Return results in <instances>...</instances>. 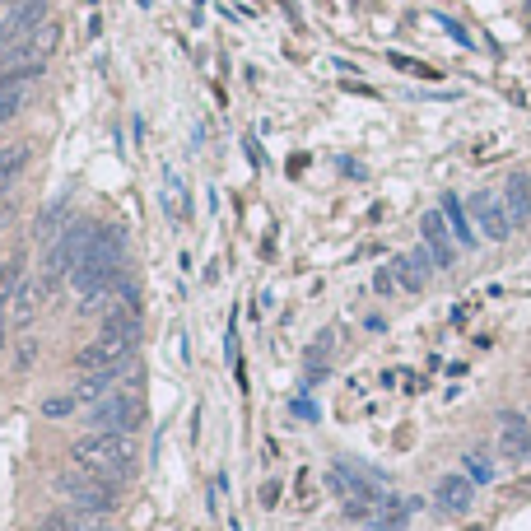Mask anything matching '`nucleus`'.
<instances>
[{
    "label": "nucleus",
    "instance_id": "nucleus-1",
    "mask_svg": "<svg viewBox=\"0 0 531 531\" xmlns=\"http://www.w3.org/2000/svg\"><path fill=\"white\" fill-rule=\"evenodd\" d=\"M75 466L89 471V476H103V480H122L131 476V466H136V448H131V438L126 434H89L80 438L75 448H70Z\"/></svg>",
    "mask_w": 531,
    "mask_h": 531
},
{
    "label": "nucleus",
    "instance_id": "nucleus-2",
    "mask_svg": "<svg viewBox=\"0 0 531 531\" xmlns=\"http://www.w3.org/2000/svg\"><path fill=\"white\" fill-rule=\"evenodd\" d=\"M117 280H122V233H117V229H98V243L89 247V257L70 271V285L89 299V294L112 289Z\"/></svg>",
    "mask_w": 531,
    "mask_h": 531
},
{
    "label": "nucleus",
    "instance_id": "nucleus-3",
    "mask_svg": "<svg viewBox=\"0 0 531 531\" xmlns=\"http://www.w3.org/2000/svg\"><path fill=\"white\" fill-rule=\"evenodd\" d=\"M98 243V224H89V219H80V224H70L61 238H56L52 257H47V271H42V294H52L56 280L66 271H75L84 257H89V247Z\"/></svg>",
    "mask_w": 531,
    "mask_h": 531
},
{
    "label": "nucleus",
    "instance_id": "nucleus-4",
    "mask_svg": "<svg viewBox=\"0 0 531 531\" xmlns=\"http://www.w3.org/2000/svg\"><path fill=\"white\" fill-rule=\"evenodd\" d=\"M56 494L66 499L70 508H80V513H112L117 508V490H112V480L103 476H89V471H70V476L56 480Z\"/></svg>",
    "mask_w": 531,
    "mask_h": 531
},
{
    "label": "nucleus",
    "instance_id": "nucleus-5",
    "mask_svg": "<svg viewBox=\"0 0 531 531\" xmlns=\"http://www.w3.org/2000/svg\"><path fill=\"white\" fill-rule=\"evenodd\" d=\"M136 341H140L136 331H103L98 341H89L80 354H75V364H80V373H112V368H126Z\"/></svg>",
    "mask_w": 531,
    "mask_h": 531
},
{
    "label": "nucleus",
    "instance_id": "nucleus-6",
    "mask_svg": "<svg viewBox=\"0 0 531 531\" xmlns=\"http://www.w3.org/2000/svg\"><path fill=\"white\" fill-rule=\"evenodd\" d=\"M89 420H94L98 434H136L140 420H145V401H140L136 392H117L108 396V401H98L94 410H89Z\"/></svg>",
    "mask_w": 531,
    "mask_h": 531
},
{
    "label": "nucleus",
    "instance_id": "nucleus-7",
    "mask_svg": "<svg viewBox=\"0 0 531 531\" xmlns=\"http://www.w3.org/2000/svg\"><path fill=\"white\" fill-rule=\"evenodd\" d=\"M471 219H476V233L494 238V243H504L508 233H513V219L504 210V196H494V191H476L471 196Z\"/></svg>",
    "mask_w": 531,
    "mask_h": 531
},
{
    "label": "nucleus",
    "instance_id": "nucleus-8",
    "mask_svg": "<svg viewBox=\"0 0 531 531\" xmlns=\"http://www.w3.org/2000/svg\"><path fill=\"white\" fill-rule=\"evenodd\" d=\"M47 5H52V0H14L10 14H5V24H0V47L33 38V28L47 19Z\"/></svg>",
    "mask_w": 531,
    "mask_h": 531
},
{
    "label": "nucleus",
    "instance_id": "nucleus-9",
    "mask_svg": "<svg viewBox=\"0 0 531 531\" xmlns=\"http://www.w3.org/2000/svg\"><path fill=\"white\" fill-rule=\"evenodd\" d=\"M420 233H424V247L434 252L438 266H452V261H457V238H452L443 210H429V215L420 219Z\"/></svg>",
    "mask_w": 531,
    "mask_h": 531
},
{
    "label": "nucleus",
    "instance_id": "nucleus-10",
    "mask_svg": "<svg viewBox=\"0 0 531 531\" xmlns=\"http://www.w3.org/2000/svg\"><path fill=\"white\" fill-rule=\"evenodd\" d=\"M499 452L513 457V462L531 457V420H527V415H518V410L499 415Z\"/></svg>",
    "mask_w": 531,
    "mask_h": 531
},
{
    "label": "nucleus",
    "instance_id": "nucleus-11",
    "mask_svg": "<svg viewBox=\"0 0 531 531\" xmlns=\"http://www.w3.org/2000/svg\"><path fill=\"white\" fill-rule=\"evenodd\" d=\"M504 210L508 219H513V229H522V224H531V177L527 173H513L504 187Z\"/></svg>",
    "mask_w": 531,
    "mask_h": 531
},
{
    "label": "nucleus",
    "instance_id": "nucleus-12",
    "mask_svg": "<svg viewBox=\"0 0 531 531\" xmlns=\"http://www.w3.org/2000/svg\"><path fill=\"white\" fill-rule=\"evenodd\" d=\"M434 504H438V513H466L471 508V480L466 476H448V480H438V490H434Z\"/></svg>",
    "mask_w": 531,
    "mask_h": 531
},
{
    "label": "nucleus",
    "instance_id": "nucleus-13",
    "mask_svg": "<svg viewBox=\"0 0 531 531\" xmlns=\"http://www.w3.org/2000/svg\"><path fill=\"white\" fill-rule=\"evenodd\" d=\"M443 215H448V229H452V238L462 247H476V229H471V219H466V210H462V201L457 196H443Z\"/></svg>",
    "mask_w": 531,
    "mask_h": 531
},
{
    "label": "nucleus",
    "instance_id": "nucleus-14",
    "mask_svg": "<svg viewBox=\"0 0 531 531\" xmlns=\"http://www.w3.org/2000/svg\"><path fill=\"white\" fill-rule=\"evenodd\" d=\"M24 164H28V145H0V191L24 173Z\"/></svg>",
    "mask_w": 531,
    "mask_h": 531
},
{
    "label": "nucleus",
    "instance_id": "nucleus-15",
    "mask_svg": "<svg viewBox=\"0 0 531 531\" xmlns=\"http://www.w3.org/2000/svg\"><path fill=\"white\" fill-rule=\"evenodd\" d=\"M28 42H33V56L47 66V56H52L56 42H61V24H56V19H42V24L33 28V38H28Z\"/></svg>",
    "mask_w": 531,
    "mask_h": 531
},
{
    "label": "nucleus",
    "instance_id": "nucleus-16",
    "mask_svg": "<svg viewBox=\"0 0 531 531\" xmlns=\"http://www.w3.org/2000/svg\"><path fill=\"white\" fill-rule=\"evenodd\" d=\"M19 285H24V257H10L0 266V308L19 294Z\"/></svg>",
    "mask_w": 531,
    "mask_h": 531
},
{
    "label": "nucleus",
    "instance_id": "nucleus-17",
    "mask_svg": "<svg viewBox=\"0 0 531 531\" xmlns=\"http://www.w3.org/2000/svg\"><path fill=\"white\" fill-rule=\"evenodd\" d=\"M28 98V84H5L0 80V122H10V117H19V108H24Z\"/></svg>",
    "mask_w": 531,
    "mask_h": 531
},
{
    "label": "nucleus",
    "instance_id": "nucleus-18",
    "mask_svg": "<svg viewBox=\"0 0 531 531\" xmlns=\"http://www.w3.org/2000/svg\"><path fill=\"white\" fill-rule=\"evenodd\" d=\"M38 299H42V285H33V280H28V285H19V294H14V313L28 322V317L38 313Z\"/></svg>",
    "mask_w": 531,
    "mask_h": 531
},
{
    "label": "nucleus",
    "instance_id": "nucleus-19",
    "mask_svg": "<svg viewBox=\"0 0 531 531\" xmlns=\"http://www.w3.org/2000/svg\"><path fill=\"white\" fill-rule=\"evenodd\" d=\"M61 219H66V201L47 205V210H42V219H38V233H42V238H52V229L61 224Z\"/></svg>",
    "mask_w": 531,
    "mask_h": 531
},
{
    "label": "nucleus",
    "instance_id": "nucleus-20",
    "mask_svg": "<svg viewBox=\"0 0 531 531\" xmlns=\"http://www.w3.org/2000/svg\"><path fill=\"white\" fill-rule=\"evenodd\" d=\"M75 406H80L75 396H52V401H47V406H42V410H47L52 420H61V415H70V410H75Z\"/></svg>",
    "mask_w": 531,
    "mask_h": 531
},
{
    "label": "nucleus",
    "instance_id": "nucleus-21",
    "mask_svg": "<svg viewBox=\"0 0 531 531\" xmlns=\"http://www.w3.org/2000/svg\"><path fill=\"white\" fill-rule=\"evenodd\" d=\"M466 471H471V480H490L494 476V466L485 462L480 452H471V457H466Z\"/></svg>",
    "mask_w": 531,
    "mask_h": 531
},
{
    "label": "nucleus",
    "instance_id": "nucleus-22",
    "mask_svg": "<svg viewBox=\"0 0 531 531\" xmlns=\"http://www.w3.org/2000/svg\"><path fill=\"white\" fill-rule=\"evenodd\" d=\"M33 354H38V345H33V341H24V350H19V364H33Z\"/></svg>",
    "mask_w": 531,
    "mask_h": 531
},
{
    "label": "nucleus",
    "instance_id": "nucleus-23",
    "mask_svg": "<svg viewBox=\"0 0 531 531\" xmlns=\"http://www.w3.org/2000/svg\"><path fill=\"white\" fill-rule=\"evenodd\" d=\"M0 345H5V317H0Z\"/></svg>",
    "mask_w": 531,
    "mask_h": 531
}]
</instances>
